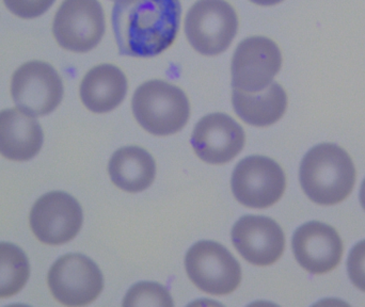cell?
Listing matches in <instances>:
<instances>
[{"mask_svg":"<svg viewBox=\"0 0 365 307\" xmlns=\"http://www.w3.org/2000/svg\"><path fill=\"white\" fill-rule=\"evenodd\" d=\"M180 0H115L113 26L121 55H160L175 42L181 21Z\"/></svg>","mask_w":365,"mask_h":307,"instance_id":"1","label":"cell"},{"mask_svg":"<svg viewBox=\"0 0 365 307\" xmlns=\"http://www.w3.org/2000/svg\"><path fill=\"white\" fill-rule=\"evenodd\" d=\"M355 182V165L351 157L331 143L311 149L300 165L302 189L319 205H336L344 201L353 191Z\"/></svg>","mask_w":365,"mask_h":307,"instance_id":"2","label":"cell"},{"mask_svg":"<svg viewBox=\"0 0 365 307\" xmlns=\"http://www.w3.org/2000/svg\"><path fill=\"white\" fill-rule=\"evenodd\" d=\"M133 113L141 128L150 134L170 136L186 125L190 107L186 94L177 85L151 80L135 92Z\"/></svg>","mask_w":365,"mask_h":307,"instance_id":"3","label":"cell"},{"mask_svg":"<svg viewBox=\"0 0 365 307\" xmlns=\"http://www.w3.org/2000/svg\"><path fill=\"white\" fill-rule=\"evenodd\" d=\"M237 29V15L225 0H197L185 21L189 43L204 56H216L227 51Z\"/></svg>","mask_w":365,"mask_h":307,"instance_id":"4","label":"cell"},{"mask_svg":"<svg viewBox=\"0 0 365 307\" xmlns=\"http://www.w3.org/2000/svg\"><path fill=\"white\" fill-rule=\"evenodd\" d=\"M185 266L191 282L210 295H229L242 281L240 263L217 242L200 241L191 246Z\"/></svg>","mask_w":365,"mask_h":307,"instance_id":"5","label":"cell"},{"mask_svg":"<svg viewBox=\"0 0 365 307\" xmlns=\"http://www.w3.org/2000/svg\"><path fill=\"white\" fill-rule=\"evenodd\" d=\"M53 36L62 48L88 53L105 33V15L98 0H64L55 16Z\"/></svg>","mask_w":365,"mask_h":307,"instance_id":"6","label":"cell"},{"mask_svg":"<svg viewBox=\"0 0 365 307\" xmlns=\"http://www.w3.org/2000/svg\"><path fill=\"white\" fill-rule=\"evenodd\" d=\"M11 94L24 113L32 117H43L59 106L63 98V83L51 64L27 62L13 75Z\"/></svg>","mask_w":365,"mask_h":307,"instance_id":"7","label":"cell"},{"mask_svg":"<svg viewBox=\"0 0 365 307\" xmlns=\"http://www.w3.org/2000/svg\"><path fill=\"white\" fill-rule=\"evenodd\" d=\"M285 184L284 172L268 157L242 159L232 175L234 197L250 208H267L276 204L284 193Z\"/></svg>","mask_w":365,"mask_h":307,"instance_id":"8","label":"cell"},{"mask_svg":"<svg viewBox=\"0 0 365 307\" xmlns=\"http://www.w3.org/2000/svg\"><path fill=\"white\" fill-rule=\"evenodd\" d=\"M48 286L55 299L68 306H83L98 299L104 279L98 265L85 255L68 254L49 270Z\"/></svg>","mask_w":365,"mask_h":307,"instance_id":"9","label":"cell"},{"mask_svg":"<svg viewBox=\"0 0 365 307\" xmlns=\"http://www.w3.org/2000/svg\"><path fill=\"white\" fill-rule=\"evenodd\" d=\"M282 64L280 49L274 41L252 36L242 41L232 60L234 89L255 93L272 85Z\"/></svg>","mask_w":365,"mask_h":307,"instance_id":"10","label":"cell"},{"mask_svg":"<svg viewBox=\"0 0 365 307\" xmlns=\"http://www.w3.org/2000/svg\"><path fill=\"white\" fill-rule=\"evenodd\" d=\"M78 202L61 191L47 193L38 199L30 214V227L43 244L59 246L76 237L83 225Z\"/></svg>","mask_w":365,"mask_h":307,"instance_id":"11","label":"cell"},{"mask_svg":"<svg viewBox=\"0 0 365 307\" xmlns=\"http://www.w3.org/2000/svg\"><path fill=\"white\" fill-rule=\"evenodd\" d=\"M232 241L240 255L255 266L276 263L284 251V234L280 225L267 217L246 216L232 229Z\"/></svg>","mask_w":365,"mask_h":307,"instance_id":"12","label":"cell"},{"mask_svg":"<svg viewBox=\"0 0 365 307\" xmlns=\"http://www.w3.org/2000/svg\"><path fill=\"white\" fill-rule=\"evenodd\" d=\"M191 145L201 160L210 165H223L244 149L245 132L229 115L212 113L197 122Z\"/></svg>","mask_w":365,"mask_h":307,"instance_id":"13","label":"cell"},{"mask_svg":"<svg viewBox=\"0 0 365 307\" xmlns=\"http://www.w3.org/2000/svg\"><path fill=\"white\" fill-rule=\"evenodd\" d=\"M293 251L304 269L312 274H324L340 263L343 242L338 231L330 225L309 222L294 234Z\"/></svg>","mask_w":365,"mask_h":307,"instance_id":"14","label":"cell"},{"mask_svg":"<svg viewBox=\"0 0 365 307\" xmlns=\"http://www.w3.org/2000/svg\"><path fill=\"white\" fill-rule=\"evenodd\" d=\"M43 130L32 115L19 108L0 111V154L10 160L34 158L43 145Z\"/></svg>","mask_w":365,"mask_h":307,"instance_id":"15","label":"cell"},{"mask_svg":"<svg viewBox=\"0 0 365 307\" xmlns=\"http://www.w3.org/2000/svg\"><path fill=\"white\" fill-rule=\"evenodd\" d=\"M128 93V79L111 64H101L90 70L81 85L83 105L92 113H105L117 108Z\"/></svg>","mask_w":365,"mask_h":307,"instance_id":"16","label":"cell"},{"mask_svg":"<svg viewBox=\"0 0 365 307\" xmlns=\"http://www.w3.org/2000/svg\"><path fill=\"white\" fill-rule=\"evenodd\" d=\"M236 115L249 125L266 128L278 122L285 113L287 95L279 83H272L263 91L247 93L234 89L232 95Z\"/></svg>","mask_w":365,"mask_h":307,"instance_id":"17","label":"cell"},{"mask_svg":"<svg viewBox=\"0 0 365 307\" xmlns=\"http://www.w3.org/2000/svg\"><path fill=\"white\" fill-rule=\"evenodd\" d=\"M109 175L118 188L126 192H141L153 184L155 161L149 152L138 147L118 150L109 161Z\"/></svg>","mask_w":365,"mask_h":307,"instance_id":"18","label":"cell"},{"mask_svg":"<svg viewBox=\"0 0 365 307\" xmlns=\"http://www.w3.org/2000/svg\"><path fill=\"white\" fill-rule=\"evenodd\" d=\"M30 267L21 249L0 242V299L19 293L29 279Z\"/></svg>","mask_w":365,"mask_h":307,"instance_id":"19","label":"cell"},{"mask_svg":"<svg viewBox=\"0 0 365 307\" xmlns=\"http://www.w3.org/2000/svg\"><path fill=\"white\" fill-rule=\"evenodd\" d=\"M123 306H173L169 291L156 283L143 282L133 286L126 293Z\"/></svg>","mask_w":365,"mask_h":307,"instance_id":"20","label":"cell"},{"mask_svg":"<svg viewBox=\"0 0 365 307\" xmlns=\"http://www.w3.org/2000/svg\"><path fill=\"white\" fill-rule=\"evenodd\" d=\"M6 8L21 19H36L44 14L55 0H4Z\"/></svg>","mask_w":365,"mask_h":307,"instance_id":"21","label":"cell"},{"mask_svg":"<svg viewBox=\"0 0 365 307\" xmlns=\"http://www.w3.org/2000/svg\"><path fill=\"white\" fill-rule=\"evenodd\" d=\"M347 270L353 284L365 291V240L356 244L349 253Z\"/></svg>","mask_w":365,"mask_h":307,"instance_id":"22","label":"cell"},{"mask_svg":"<svg viewBox=\"0 0 365 307\" xmlns=\"http://www.w3.org/2000/svg\"><path fill=\"white\" fill-rule=\"evenodd\" d=\"M253 4H259V6H269L274 4H280L283 0H250Z\"/></svg>","mask_w":365,"mask_h":307,"instance_id":"23","label":"cell"},{"mask_svg":"<svg viewBox=\"0 0 365 307\" xmlns=\"http://www.w3.org/2000/svg\"><path fill=\"white\" fill-rule=\"evenodd\" d=\"M360 203H361L362 207L365 210V179L364 184H362L361 190H360Z\"/></svg>","mask_w":365,"mask_h":307,"instance_id":"24","label":"cell"}]
</instances>
